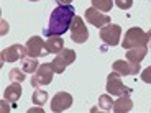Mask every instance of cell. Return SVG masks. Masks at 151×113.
Segmentation results:
<instances>
[{"label":"cell","instance_id":"cell-1","mask_svg":"<svg viewBox=\"0 0 151 113\" xmlns=\"http://www.w3.org/2000/svg\"><path fill=\"white\" fill-rule=\"evenodd\" d=\"M74 7L72 5H58L49 16V25L45 28L46 36H61L69 30L74 18Z\"/></svg>","mask_w":151,"mask_h":113},{"label":"cell","instance_id":"cell-2","mask_svg":"<svg viewBox=\"0 0 151 113\" xmlns=\"http://www.w3.org/2000/svg\"><path fill=\"white\" fill-rule=\"evenodd\" d=\"M151 39V31H143L141 28L135 26L130 28L125 33V39L122 41L123 49H132V48H140V46H146Z\"/></svg>","mask_w":151,"mask_h":113},{"label":"cell","instance_id":"cell-3","mask_svg":"<svg viewBox=\"0 0 151 113\" xmlns=\"http://www.w3.org/2000/svg\"><path fill=\"white\" fill-rule=\"evenodd\" d=\"M76 61V51L74 49H61L59 53L56 54L53 61H51V66H53V71L56 74H63L66 71L69 64H72Z\"/></svg>","mask_w":151,"mask_h":113},{"label":"cell","instance_id":"cell-4","mask_svg":"<svg viewBox=\"0 0 151 113\" xmlns=\"http://www.w3.org/2000/svg\"><path fill=\"white\" fill-rule=\"evenodd\" d=\"M53 66L51 62H45V64H40V67L36 69V72L33 74L31 77V85L33 87H43V85H48L51 84L53 80Z\"/></svg>","mask_w":151,"mask_h":113},{"label":"cell","instance_id":"cell-5","mask_svg":"<svg viewBox=\"0 0 151 113\" xmlns=\"http://www.w3.org/2000/svg\"><path fill=\"white\" fill-rule=\"evenodd\" d=\"M120 36H122V26L120 25H105L100 28V39L104 41V44L107 46H117L120 44Z\"/></svg>","mask_w":151,"mask_h":113},{"label":"cell","instance_id":"cell-6","mask_svg":"<svg viewBox=\"0 0 151 113\" xmlns=\"http://www.w3.org/2000/svg\"><path fill=\"white\" fill-rule=\"evenodd\" d=\"M107 92H109L110 95H130V92H132V89L130 87H127L123 82H122L120 79V74L118 72H110L109 77H107Z\"/></svg>","mask_w":151,"mask_h":113},{"label":"cell","instance_id":"cell-7","mask_svg":"<svg viewBox=\"0 0 151 113\" xmlns=\"http://www.w3.org/2000/svg\"><path fill=\"white\" fill-rule=\"evenodd\" d=\"M87 38H89V31L84 25V20L81 16H74L71 23V39L77 44H82L87 41Z\"/></svg>","mask_w":151,"mask_h":113},{"label":"cell","instance_id":"cell-8","mask_svg":"<svg viewBox=\"0 0 151 113\" xmlns=\"http://www.w3.org/2000/svg\"><path fill=\"white\" fill-rule=\"evenodd\" d=\"M25 46H27V56L35 57V59L49 54L48 49H46V43L43 41L40 36H31L30 39L27 41V44H25Z\"/></svg>","mask_w":151,"mask_h":113},{"label":"cell","instance_id":"cell-9","mask_svg":"<svg viewBox=\"0 0 151 113\" xmlns=\"http://www.w3.org/2000/svg\"><path fill=\"white\" fill-rule=\"evenodd\" d=\"M25 56H27V46L13 44L2 51V62H17L18 59H23Z\"/></svg>","mask_w":151,"mask_h":113},{"label":"cell","instance_id":"cell-10","mask_svg":"<svg viewBox=\"0 0 151 113\" xmlns=\"http://www.w3.org/2000/svg\"><path fill=\"white\" fill-rule=\"evenodd\" d=\"M86 20L95 28H102L110 23V16L105 15V13H100V10H97L94 7L86 10Z\"/></svg>","mask_w":151,"mask_h":113},{"label":"cell","instance_id":"cell-11","mask_svg":"<svg viewBox=\"0 0 151 113\" xmlns=\"http://www.w3.org/2000/svg\"><path fill=\"white\" fill-rule=\"evenodd\" d=\"M72 102L74 100H72V95L69 92H58L53 97V100H51V110L56 113L64 112V110H68L72 105Z\"/></svg>","mask_w":151,"mask_h":113},{"label":"cell","instance_id":"cell-12","mask_svg":"<svg viewBox=\"0 0 151 113\" xmlns=\"http://www.w3.org/2000/svg\"><path fill=\"white\" fill-rule=\"evenodd\" d=\"M112 69L120 75H136L140 72V64H133L128 59H118L112 64Z\"/></svg>","mask_w":151,"mask_h":113},{"label":"cell","instance_id":"cell-13","mask_svg":"<svg viewBox=\"0 0 151 113\" xmlns=\"http://www.w3.org/2000/svg\"><path fill=\"white\" fill-rule=\"evenodd\" d=\"M22 85H20V82H12L10 85H7V89H5L4 92V98L7 100V102H12V103H17L20 100V97H22Z\"/></svg>","mask_w":151,"mask_h":113},{"label":"cell","instance_id":"cell-14","mask_svg":"<svg viewBox=\"0 0 151 113\" xmlns=\"http://www.w3.org/2000/svg\"><path fill=\"white\" fill-rule=\"evenodd\" d=\"M148 54V48L146 46H140V48H132V49H127V59L133 64H140L141 61L146 57Z\"/></svg>","mask_w":151,"mask_h":113},{"label":"cell","instance_id":"cell-15","mask_svg":"<svg viewBox=\"0 0 151 113\" xmlns=\"http://www.w3.org/2000/svg\"><path fill=\"white\" fill-rule=\"evenodd\" d=\"M132 108H133V102H132V98L128 97V94H127V95H120V98H118L117 102H113L112 110L115 113H127Z\"/></svg>","mask_w":151,"mask_h":113},{"label":"cell","instance_id":"cell-16","mask_svg":"<svg viewBox=\"0 0 151 113\" xmlns=\"http://www.w3.org/2000/svg\"><path fill=\"white\" fill-rule=\"evenodd\" d=\"M63 48H64V39L61 36H49L46 39V49H48L49 54L59 53Z\"/></svg>","mask_w":151,"mask_h":113},{"label":"cell","instance_id":"cell-17","mask_svg":"<svg viewBox=\"0 0 151 113\" xmlns=\"http://www.w3.org/2000/svg\"><path fill=\"white\" fill-rule=\"evenodd\" d=\"M40 67V64H38V61L35 59V57H23L22 59V69L27 74H35L36 72V69Z\"/></svg>","mask_w":151,"mask_h":113},{"label":"cell","instance_id":"cell-18","mask_svg":"<svg viewBox=\"0 0 151 113\" xmlns=\"http://www.w3.org/2000/svg\"><path fill=\"white\" fill-rule=\"evenodd\" d=\"M92 2V7L94 8H97V10H100V11H110L112 10V7H113V0H91Z\"/></svg>","mask_w":151,"mask_h":113},{"label":"cell","instance_id":"cell-19","mask_svg":"<svg viewBox=\"0 0 151 113\" xmlns=\"http://www.w3.org/2000/svg\"><path fill=\"white\" fill-rule=\"evenodd\" d=\"M46 100H48V92L41 90V89L35 90L33 95H31V102H33V105H45Z\"/></svg>","mask_w":151,"mask_h":113},{"label":"cell","instance_id":"cell-20","mask_svg":"<svg viewBox=\"0 0 151 113\" xmlns=\"http://www.w3.org/2000/svg\"><path fill=\"white\" fill-rule=\"evenodd\" d=\"M99 107L102 110H105V112H109V110L113 108V102H112L110 94H105V95H100V97H99Z\"/></svg>","mask_w":151,"mask_h":113},{"label":"cell","instance_id":"cell-21","mask_svg":"<svg viewBox=\"0 0 151 113\" xmlns=\"http://www.w3.org/2000/svg\"><path fill=\"white\" fill-rule=\"evenodd\" d=\"M25 74H27V72L23 71V69L15 67V69H12V71H10L8 77L12 79V82H20V84H22L23 80H25Z\"/></svg>","mask_w":151,"mask_h":113},{"label":"cell","instance_id":"cell-22","mask_svg":"<svg viewBox=\"0 0 151 113\" xmlns=\"http://www.w3.org/2000/svg\"><path fill=\"white\" fill-rule=\"evenodd\" d=\"M115 5L122 10H128V8H132L133 0H115Z\"/></svg>","mask_w":151,"mask_h":113},{"label":"cell","instance_id":"cell-23","mask_svg":"<svg viewBox=\"0 0 151 113\" xmlns=\"http://www.w3.org/2000/svg\"><path fill=\"white\" fill-rule=\"evenodd\" d=\"M141 79H143V82L151 84V66H150V67H146L143 72H141Z\"/></svg>","mask_w":151,"mask_h":113},{"label":"cell","instance_id":"cell-24","mask_svg":"<svg viewBox=\"0 0 151 113\" xmlns=\"http://www.w3.org/2000/svg\"><path fill=\"white\" fill-rule=\"evenodd\" d=\"M58 5H71L72 4V0H56Z\"/></svg>","mask_w":151,"mask_h":113},{"label":"cell","instance_id":"cell-25","mask_svg":"<svg viewBox=\"0 0 151 113\" xmlns=\"http://www.w3.org/2000/svg\"><path fill=\"white\" fill-rule=\"evenodd\" d=\"M28 112H30V113H33V112H43V110H41V108H30Z\"/></svg>","mask_w":151,"mask_h":113},{"label":"cell","instance_id":"cell-26","mask_svg":"<svg viewBox=\"0 0 151 113\" xmlns=\"http://www.w3.org/2000/svg\"><path fill=\"white\" fill-rule=\"evenodd\" d=\"M30 2H38V0H30Z\"/></svg>","mask_w":151,"mask_h":113},{"label":"cell","instance_id":"cell-27","mask_svg":"<svg viewBox=\"0 0 151 113\" xmlns=\"http://www.w3.org/2000/svg\"><path fill=\"white\" fill-rule=\"evenodd\" d=\"M150 41H151V39H150Z\"/></svg>","mask_w":151,"mask_h":113}]
</instances>
